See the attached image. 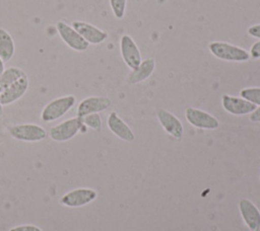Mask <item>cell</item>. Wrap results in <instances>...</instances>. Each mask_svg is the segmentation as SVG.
<instances>
[{
    "label": "cell",
    "mask_w": 260,
    "mask_h": 231,
    "mask_svg": "<svg viewBox=\"0 0 260 231\" xmlns=\"http://www.w3.org/2000/svg\"><path fill=\"white\" fill-rule=\"evenodd\" d=\"M208 48L214 57L224 61L246 62L251 57L246 50L225 42H212Z\"/></svg>",
    "instance_id": "obj_1"
},
{
    "label": "cell",
    "mask_w": 260,
    "mask_h": 231,
    "mask_svg": "<svg viewBox=\"0 0 260 231\" xmlns=\"http://www.w3.org/2000/svg\"><path fill=\"white\" fill-rule=\"evenodd\" d=\"M76 98L73 95H65L53 99L50 101L42 110L41 119L42 121L49 123L54 122L61 117H63L72 106L75 104Z\"/></svg>",
    "instance_id": "obj_2"
},
{
    "label": "cell",
    "mask_w": 260,
    "mask_h": 231,
    "mask_svg": "<svg viewBox=\"0 0 260 231\" xmlns=\"http://www.w3.org/2000/svg\"><path fill=\"white\" fill-rule=\"evenodd\" d=\"M83 127L81 118H71L52 127L49 131V137L55 142H65L75 137Z\"/></svg>",
    "instance_id": "obj_3"
},
{
    "label": "cell",
    "mask_w": 260,
    "mask_h": 231,
    "mask_svg": "<svg viewBox=\"0 0 260 231\" xmlns=\"http://www.w3.org/2000/svg\"><path fill=\"white\" fill-rule=\"evenodd\" d=\"M10 136L24 142H39L47 138V131L36 124H20L8 128Z\"/></svg>",
    "instance_id": "obj_4"
},
{
    "label": "cell",
    "mask_w": 260,
    "mask_h": 231,
    "mask_svg": "<svg viewBox=\"0 0 260 231\" xmlns=\"http://www.w3.org/2000/svg\"><path fill=\"white\" fill-rule=\"evenodd\" d=\"M61 40L72 50L82 52L88 49L89 44L69 24L64 21H58L56 24Z\"/></svg>",
    "instance_id": "obj_5"
},
{
    "label": "cell",
    "mask_w": 260,
    "mask_h": 231,
    "mask_svg": "<svg viewBox=\"0 0 260 231\" xmlns=\"http://www.w3.org/2000/svg\"><path fill=\"white\" fill-rule=\"evenodd\" d=\"M96 197L98 194L94 189L80 187L65 194L61 198L60 202L63 206L68 208H79L91 203L96 199Z\"/></svg>",
    "instance_id": "obj_6"
},
{
    "label": "cell",
    "mask_w": 260,
    "mask_h": 231,
    "mask_svg": "<svg viewBox=\"0 0 260 231\" xmlns=\"http://www.w3.org/2000/svg\"><path fill=\"white\" fill-rule=\"evenodd\" d=\"M185 117L189 124L198 129L214 130L219 126V122L215 117L195 107H188L185 111Z\"/></svg>",
    "instance_id": "obj_7"
},
{
    "label": "cell",
    "mask_w": 260,
    "mask_h": 231,
    "mask_svg": "<svg viewBox=\"0 0 260 231\" xmlns=\"http://www.w3.org/2000/svg\"><path fill=\"white\" fill-rule=\"evenodd\" d=\"M120 51L121 56L125 64L132 70L136 69L141 63V54L133 38L124 34L120 40Z\"/></svg>",
    "instance_id": "obj_8"
},
{
    "label": "cell",
    "mask_w": 260,
    "mask_h": 231,
    "mask_svg": "<svg viewBox=\"0 0 260 231\" xmlns=\"http://www.w3.org/2000/svg\"><path fill=\"white\" fill-rule=\"evenodd\" d=\"M88 44L99 45L105 42L108 37V33L99 27L80 20H74L71 25Z\"/></svg>",
    "instance_id": "obj_9"
},
{
    "label": "cell",
    "mask_w": 260,
    "mask_h": 231,
    "mask_svg": "<svg viewBox=\"0 0 260 231\" xmlns=\"http://www.w3.org/2000/svg\"><path fill=\"white\" fill-rule=\"evenodd\" d=\"M222 107L232 114L244 115L251 113L256 109V105L252 102L244 99L243 97H236L229 94H223L221 97Z\"/></svg>",
    "instance_id": "obj_10"
},
{
    "label": "cell",
    "mask_w": 260,
    "mask_h": 231,
    "mask_svg": "<svg viewBox=\"0 0 260 231\" xmlns=\"http://www.w3.org/2000/svg\"><path fill=\"white\" fill-rule=\"evenodd\" d=\"M111 105V100L104 96H89L81 100L77 106V117L82 118L90 113H99Z\"/></svg>",
    "instance_id": "obj_11"
},
{
    "label": "cell",
    "mask_w": 260,
    "mask_h": 231,
    "mask_svg": "<svg viewBox=\"0 0 260 231\" xmlns=\"http://www.w3.org/2000/svg\"><path fill=\"white\" fill-rule=\"evenodd\" d=\"M157 119L164 130L172 137L178 140L183 137V125L175 114L168 111L167 109L160 108L157 110Z\"/></svg>",
    "instance_id": "obj_12"
},
{
    "label": "cell",
    "mask_w": 260,
    "mask_h": 231,
    "mask_svg": "<svg viewBox=\"0 0 260 231\" xmlns=\"http://www.w3.org/2000/svg\"><path fill=\"white\" fill-rule=\"evenodd\" d=\"M239 210L245 224L251 231H258L260 229V211L249 200L242 199L239 203Z\"/></svg>",
    "instance_id": "obj_13"
},
{
    "label": "cell",
    "mask_w": 260,
    "mask_h": 231,
    "mask_svg": "<svg viewBox=\"0 0 260 231\" xmlns=\"http://www.w3.org/2000/svg\"><path fill=\"white\" fill-rule=\"evenodd\" d=\"M107 124L110 131L119 139L126 142L134 141L135 139L134 133L132 132L130 127L117 114L116 111H112L109 114Z\"/></svg>",
    "instance_id": "obj_14"
},
{
    "label": "cell",
    "mask_w": 260,
    "mask_h": 231,
    "mask_svg": "<svg viewBox=\"0 0 260 231\" xmlns=\"http://www.w3.org/2000/svg\"><path fill=\"white\" fill-rule=\"evenodd\" d=\"M27 88L28 78L25 74L0 94V101L2 105H8L18 100L26 92Z\"/></svg>",
    "instance_id": "obj_15"
},
{
    "label": "cell",
    "mask_w": 260,
    "mask_h": 231,
    "mask_svg": "<svg viewBox=\"0 0 260 231\" xmlns=\"http://www.w3.org/2000/svg\"><path fill=\"white\" fill-rule=\"evenodd\" d=\"M155 68V61L153 58H147L143 61H141L140 65L132 70L130 74L128 75V82L131 84H136L141 81H144L147 79Z\"/></svg>",
    "instance_id": "obj_16"
},
{
    "label": "cell",
    "mask_w": 260,
    "mask_h": 231,
    "mask_svg": "<svg viewBox=\"0 0 260 231\" xmlns=\"http://www.w3.org/2000/svg\"><path fill=\"white\" fill-rule=\"evenodd\" d=\"M15 53V44L10 33L0 27V58L3 62H8L12 59Z\"/></svg>",
    "instance_id": "obj_17"
},
{
    "label": "cell",
    "mask_w": 260,
    "mask_h": 231,
    "mask_svg": "<svg viewBox=\"0 0 260 231\" xmlns=\"http://www.w3.org/2000/svg\"><path fill=\"white\" fill-rule=\"evenodd\" d=\"M24 75V71L17 67H9L5 69L0 75V94Z\"/></svg>",
    "instance_id": "obj_18"
},
{
    "label": "cell",
    "mask_w": 260,
    "mask_h": 231,
    "mask_svg": "<svg viewBox=\"0 0 260 231\" xmlns=\"http://www.w3.org/2000/svg\"><path fill=\"white\" fill-rule=\"evenodd\" d=\"M241 97L252 102L256 106H260V87H248L244 88L240 92Z\"/></svg>",
    "instance_id": "obj_19"
},
{
    "label": "cell",
    "mask_w": 260,
    "mask_h": 231,
    "mask_svg": "<svg viewBox=\"0 0 260 231\" xmlns=\"http://www.w3.org/2000/svg\"><path fill=\"white\" fill-rule=\"evenodd\" d=\"M81 121L84 126L92 130L99 131L102 128V119L99 113H90V114L84 115L81 118Z\"/></svg>",
    "instance_id": "obj_20"
},
{
    "label": "cell",
    "mask_w": 260,
    "mask_h": 231,
    "mask_svg": "<svg viewBox=\"0 0 260 231\" xmlns=\"http://www.w3.org/2000/svg\"><path fill=\"white\" fill-rule=\"evenodd\" d=\"M109 1H110V6L114 16L118 19L123 18L126 10L127 0H109Z\"/></svg>",
    "instance_id": "obj_21"
},
{
    "label": "cell",
    "mask_w": 260,
    "mask_h": 231,
    "mask_svg": "<svg viewBox=\"0 0 260 231\" xmlns=\"http://www.w3.org/2000/svg\"><path fill=\"white\" fill-rule=\"evenodd\" d=\"M9 231H42V229L34 225H19L11 228Z\"/></svg>",
    "instance_id": "obj_22"
},
{
    "label": "cell",
    "mask_w": 260,
    "mask_h": 231,
    "mask_svg": "<svg viewBox=\"0 0 260 231\" xmlns=\"http://www.w3.org/2000/svg\"><path fill=\"white\" fill-rule=\"evenodd\" d=\"M250 56L254 59H259L260 58V41L254 43L250 49Z\"/></svg>",
    "instance_id": "obj_23"
},
{
    "label": "cell",
    "mask_w": 260,
    "mask_h": 231,
    "mask_svg": "<svg viewBox=\"0 0 260 231\" xmlns=\"http://www.w3.org/2000/svg\"><path fill=\"white\" fill-rule=\"evenodd\" d=\"M248 33L251 36H254L256 38H260V24L252 25L248 28Z\"/></svg>",
    "instance_id": "obj_24"
},
{
    "label": "cell",
    "mask_w": 260,
    "mask_h": 231,
    "mask_svg": "<svg viewBox=\"0 0 260 231\" xmlns=\"http://www.w3.org/2000/svg\"><path fill=\"white\" fill-rule=\"evenodd\" d=\"M249 119L253 123H260V106L256 107V109L250 113Z\"/></svg>",
    "instance_id": "obj_25"
},
{
    "label": "cell",
    "mask_w": 260,
    "mask_h": 231,
    "mask_svg": "<svg viewBox=\"0 0 260 231\" xmlns=\"http://www.w3.org/2000/svg\"><path fill=\"white\" fill-rule=\"evenodd\" d=\"M5 69H4V62H3V60L0 58V75L2 74V72L4 71Z\"/></svg>",
    "instance_id": "obj_26"
},
{
    "label": "cell",
    "mask_w": 260,
    "mask_h": 231,
    "mask_svg": "<svg viewBox=\"0 0 260 231\" xmlns=\"http://www.w3.org/2000/svg\"><path fill=\"white\" fill-rule=\"evenodd\" d=\"M3 114V105H2V103H1V101H0V117Z\"/></svg>",
    "instance_id": "obj_27"
}]
</instances>
